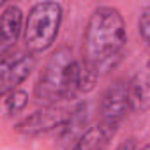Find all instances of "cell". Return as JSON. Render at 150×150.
I'll return each instance as SVG.
<instances>
[{"label": "cell", "mask_w": 150, "mask_h": 150, "mask_svg": "<svg viewBox=\"0 0 150 150\" xmlns=\"http://www.w3.org/2000/svg\"><path fill=\"white\" fill-rule=\"evenodd\" d=\"M2 103H4V110L9 117H14L18 113H21L27 106H28V92L23 90V88H16V90H11L7 94L2 96Z\"/></svg>", "instance_id": "30bf717a"}, {"label": "cell", "mask_w": 150, "mask_h": 150, "mask_svg": "<svg viewBox=\"0 0 150 150\" xmlns=\"http://www.w3.org/2000/svg\"><path fill=\"white\" fill-rule=\"evenodd\" d=\"M134 148H136V139H134V138H129V139L122 141V143L117 146V150H134Z\"/></svg>", "instance_id": "7c38bea8"}, {"label": "cell", "mask_w": 150, "mask_h": 150, "mask_svg": "<svg viewBox=\"0 0 150 150\" xmlns=\"http://www.w3.org/2000/svg\"><path fill=\"white\" fill-rule=\"evenodd\" d=\"M81 62L103 76L117 69L127 48V25L124 14L113 6L92 11L81 41Z\"/></svg>", "instance_id": "6da1fadb"}, {"label": "cell", "mask_w": 150, "mask_h": 150, "mask_svg": "<svg viewBox=\"0 0 150 150\" xmlns=\"http://www.w3.org/2000/svg\"><path fill=\"white\" fill-rule=\"evenodd\" d=\"M129 113H132L129 81L127 80H115L101 96L99 122L118 129Z\"/></svg>", "instance_id": "277c9868"}, {"label": "cell", "mask_w": 150, "mask_h": 150, "mask_svg": "<svg viewBox=\"0 0 150 150\" xmlns=\"http://www.w3.org/2000/svg\"><path fill=\"white\" fill-rule=\"evenodd\" d=\"M132 113H146L150 110V58L129 80Z\"/></svg>", "instance_id": "ba28073f"}, {"label": "cell", "mask_w": 150, "mask_h": 150, "mask_svg": "<svg viewBox=\"0 0 150 150\" xmlns=\"http://www.w3.org/2000/svg\"><path fill=\"white\" fill-rule=\"evenodd\" d=\"M139 150H150V143H145V145H143Z\"/></svg>", "instance_id": "4fadbf2b"}, {"label": "cell", "mask_w": 150, "mask_h": 150, "mask_svg": "<svg viewBox=\"0 0 150 150\" xmlns=\"http://www.w3.org/2000/svg\"><path fill=\"white\" fill-rule=\"evenodd\" d=\"M64 21V6L55 0H41L30 6L25 30H23V42L25 50L34 55L48 51L60 32Z\"/></svg>", "instance_id": "3957f363"}, {"label": "cell", "mask_w": 150, "mask_h": 150, "mask_svg": "<svg viewBox=\"0 0 150 150\" xmlns=\"http://www.w3.org/2000/svg\"><path fill=\"white\" fill-rule=\"evenodd\" d=\"M25 13L18 4H6L0 13V55L14 50L25 30Z\"/></svg>", "instance_id": "52a82bcc"}, {"label": "cell", "mask_w": 150, "mask_h": 150, "mask_svg": "<svg viewBox=\"0 0 150 150\" xmlns=\"http://www.w3.org/2000/svg\"><path fill=\"white\" fill-rule=\"evenodd\" d=\"M37 64V55L28 50H13L2 55L0 60V92L7 94L20 88V85L32 74Z\"/></svg>", "instance_id": "8992f818"}, {"label": "cell", "mask_w": 150, "mask_h": 150, "mask_svg": "<svg viewBox=\"0 0 150 150\" xmlns=\"http://www.w3.org/2000/svg\"><path fill=\"white\" fill-rule=\"evenodd\" d=\"M117 127H111L108 124L97 122L85 129L76 139L71 150H106L111 143V139L117 134Z\"/></svg>", "instance_id": "9c48e42d"}, {"label": "cell", "mask_w": 150, "mask_h": 150, "mask_svg": "<svg viewBox=\"0 0 150 150\" xmlns=\"http://www.w3.org/2000/svg\"><path fill=\"white\" fill-rule=\"evenodd\" d=\"M80 62L69 46L57 48L48 58L39 80L34 87V96L41 106H57L64 99H74Z\"/></svg>", "instance_id": "7a4b0ae2"}, {"label": "cell", "mask_w": 150, "mask_h": 150, "mask_svg": "<svg viewBox=\"0 0 150 150\" xmlns=\"http://www.w3.org/2000/svg\"><path fill=\"white\" fill-rule=\"evenodd\" d=\"M71 113L72 110L62 108V106H42L39 110H35L34 113H30L28 117H25L23 120H20L14 125V131L34 138V136H41V134H48L51 131H62L69 120H71Z\"/></svg>", "instance_id": "5b68a950"}, {"label": "cell", "mask_w": 150, "mask_h": 150, "mask_svg": "<svg viewBox=\"0 0 150 150\" xmlns=\"http://www.w3.org/2000/svg\"><path fill=\"white\" fill-rule=\"evenodd\" d=\"M138 34L145 41L146 46H150V4L145 6L138 18Z\"/></svg>", "instance_id": "8fae6325"}]
</instances>
